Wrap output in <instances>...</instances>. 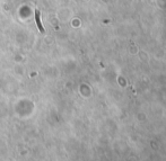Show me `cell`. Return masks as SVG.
<instances>
[{
  "label": "cell",
  "mask_w": 166,
  "mask_h": 161,
  "mask_svg": "<svg viewBox=\"0 0 166 161\" xmlns=\"http://www.w3.org/2000/svg\"><path fill=\"white\" fill-rule=\"evenodd\" d=\"M35 20H36V24H37V27H38V29H40V32L41 33H43L44 32V29H43V27H42V24H41V18H40V10H35Z\"/></svg>",
  "instance_id": "6da1fadb"
}]
</instances>
